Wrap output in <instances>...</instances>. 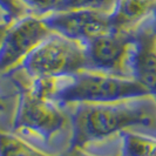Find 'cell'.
<instances>
[{"label": "cell", "mask_w": 156, "mask_h": 156, "mask_svg": "<svg viewBox=\"0 0 156 156\" xmlns=\"http://www.w3.org/2000/svg\"><path fill=\"white\" fill-rule=\"evenodd\" d=\"M151 94L134 78L99 70L83 69L72 75L54 78L51 99L60 106L105 103Z\"/></svg>", "instance_id": "obj_3"}, {"label": "cell", "mask_w": 156, "mask_h": 156, "mask_svg": "<svg viewBox=\"0 0 156 156\" xmlns=\"http://www.w3.org/2000/svg\"><path fill=\"white\" fill-rule=\"evenodd\" d=\"M156 9V0H116L109 13L115 31L134 32L148 21Z\"/></svg>", "instance_id": "obj_8"}, {"label": "cell", "mask_w": 156, "mask_h": 156, "mask_svg": "<svg viewBox=\"0 0 156 156\" xmlns=\"http://www.w3.org/2000/svg\"><path fill=\"white\" fill-rule=\"evenodd\" d=\"M60 156H102V155H96V154H92L89 150L87 149H81V148H69L66 153H63ZM109 156H123L121 154V151H119L115 155H109Z\"/></svg>", "instance_id": "obj_14"}, {"label": "cell", "mask_w": 156, "mask_h": 156, "mask_svg": "<svg viewBox=\"0 0 156 156\" xmlns=\"http://www.w3.org/2000/svg\"><path fill=\"white\" fill-rule=\"evenodd\" d=\"M72 117L70 148L119 137L127 130L156 133V96L147 94L105 103H75L66 106Z\"/></svg>", "instance_id": "obj_1"}, {"label": "cell", "mask_w": 156, "mask_h": 156, "mask_svg": "<svg viewBox=\"0 0 156 156\" xmlns=\"http://www.w3.org/2000/svg\"><path fill=\"white\" fill-rule=\"evenodd\" d=\"M4 109V101L0 99V110H2Z\"/></svg>", "instance_id": "obj_17"}, {"label": "cell", "mask_w": 156, "mask_h": 156, "mask_svg": "<svg viewBox=\"0 0 156 156\" xmlns=\"http://www.w3.org/2000/svg\"><path fill=\"white\" fill-rule=\"evenodd\" d=\"M123 156H156V133L127 130L119 135Z\"/></svg>", "instance_id": "obj_9"}, {"label": "cell", "mask_w": 156, "mask_h": 156, "mask_svg": "<svg viewBox=\"0 0 156 156\" xmlns=\"http://www.w3.org/2000/svg\"><path fill=\"white\" fill-rule=\"evenodd\" d=\"M147 27H148L150 31L153 32L154 34L156 35V9L154 11V13H153V16H151V18L149 19L147 23H144Z\"/></svg>", "instance_id": "obj_15"}, {"label": "cell", "mask_w": 156, "mask_h": 156, "mask_svg": "<svg viewBox=\"0 0 156 156\" xmlns=\"http://www.w3.org/2000/svg\"><path fill=\"white\" fill-rule=\"evenodd\" d=\"M116 0H62L55 11H70V9H94L109 14Z\"/></svg>", "instance_id": "obj_11"}, {"label": "cell", "mask_w": 156, "mask_h": 156, "mask_svg": "<svg viewBox=\"0 0 156 156\" xmlns=\"http://www.w3.org/2000/svg\"><path fill=\"white\" fill-rule=\"evenodd\" d=\"M33 78H60L88 69L86 45L52 33L20 66Z\"/></svg>", "instance_id": "obj_4"}, {"label": "cell", "mask_w": 156, "mask_h": 156, "mask_svg": "<svg viewBox=\"0 0 156 156\" xmlns=\"http://www.w3.org/2000/svg\"><path fill=\"white\" fill-rule=\"evenodd\" d=\"M0 156H54L41 151L16 134L0 130Z\"/></svg>", "instance_id": "obj_10"}, {"label": "cell", "mask_w": 156, "mask_h": 156, "mask_svg": "<svg viewBox=\"0 0 156 156\" xmlns=\"http://www.w3.org/2000/svg\"><path fill=\"white\" fill-rule=\"evenodd\" d=\"M12 133L44 153L54 155V147L62 155L72 144V117L66 107L25 88L18 100Z\"/></svg>", "instance_id": "obj_2"}, {"label": "cell", "mask_w": 156, "mask_h": 156, "mask_svg": "<svg viewBox=\"0 0 156 156\" xmlns=\"http://www.w3.org/2000/svg\"><path fill=\"white\" fill-rule=\"evenodd\" d=\"M53 32L40 16L27 14L9 23L0 44V75L13 72Z\"/></svg>", "instance_id": "obj_5"}, {"label": "cell", "mask_w": 156, "mask_h": 156, "mask_svg": "<svg viewBox=\"0 0 156 156\" xmlns=\"http://www.w3.org/2000/svg\"><path fill=\"white\" fill-rule=\"evenodd\" d=\"M40 16L53 33L82 45L113 30L109 14L94 9L56 11Z\"/></svg>", "instance_id": "obj_7"}, {"label": "cell", "mask_w": 156, "mask_h": 156, "mask_svg": "<svg viewBox=\"0 0 156 156\" xmlns=\"http://www.w3.org/2000/svg\"><path fill=\"white\" fill-rule=\"evenodd\" d=\"M134 42V32L115 30L89 41L86 45L88 69L132 78L129 67Z\"/></svg>", "instance_id": "obj_6"}, {"label": "cell", "mask_w": 156, "mask_h": 156, "mask_svg": "<svg viewBox=\"0 0 156 156\" xmlns=\"http://www.w3.org/2000/svg\"><path fill=\"white\" fill-rule=\"evenodd\" d=\"M0 8L4 11L7 23H13L27 14H31L30 8L21 0H0Z\"/></svg>", "instance_id": "obj_12"}, {"label": "cell", "mask_w": 156, "mask_h": 156, "mask_svg": "<svg viewBox=\"0 0 156 156\" xmlns=\"http://www.w3.org/2000/svg\"><path fill=\"white\" fill-rule=\"evenodd\" d=\"M23 4L34 12L35 16H44L56 9L62 0H21Z\"/></svg>", "instance_id": "obj_13"}, {"label": "cell", "mask_w": 156, "mask_h": 156, "mask_svg": "<svg viewBox=\"0 0 156 156\" xmlns=\"http://www.w3.org/2000/svg\"><path fill=\"white\" fill-rule=\"evenodd\" d=\"M9 23H7V21H2V23H0V44H1V41H2V39H4L5 34H6V31H7Z\"/></svg>", "instance_id": "obj_16"}]
</instances>
